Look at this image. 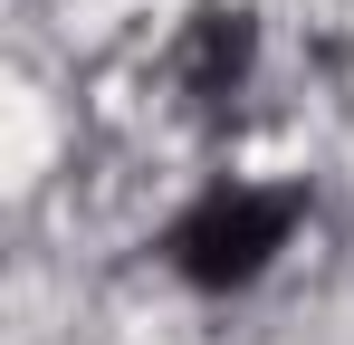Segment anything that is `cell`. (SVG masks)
Segmentation results:
<instances>
[{
  "label": "cell",
  "instance_id": "1",
  "mask_svg": "<svg viewBox=\"0 0 354 345\" xmlns=\"http://www.w3.org/2000/svg\"><path fill=\"white\" fill-rule=\"evenodd\" d=\"M268 230H278V211H259V202H221V211H201V221L182 230V259L201 269V278H249L259 269V249H268Z\"/></svg>",
  "mask_w": 354,
  "mask_h": 345
}]
</instances>
